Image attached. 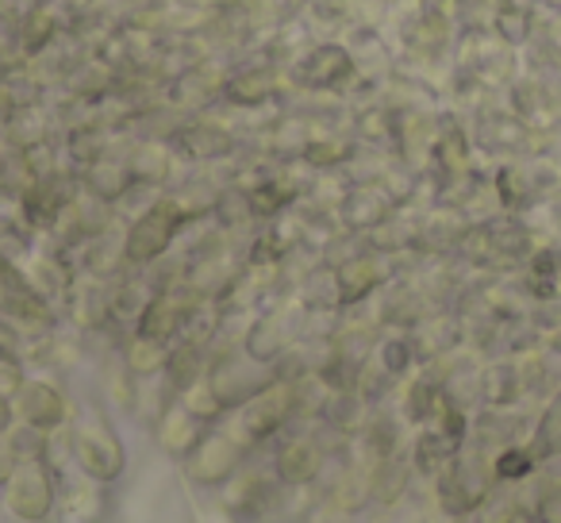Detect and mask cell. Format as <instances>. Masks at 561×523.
I'll use <instances>...</instances> for the list:
<instances>
[{
  "label": "cell",
  "mask_w": 561,
  "mask_h": 523,
  "mask_svg": "<svg viewBox=\"0 0 561 523\" xmlns=\"http://www.w3.org/2000/svg\"><path fill=\"white\" fill-rule=\"evenodd\" d=\"M70 435H73V458H78V466H81V474H85V477L108 485V481H116V477L124 474V462H127L124 458V443H119V435L101 420V416H89V420H81Z\"/></svg>",
  "instance_id": "6da1fadb"
},
{
  "label": "cell",
  "mask_w": 561,
  "mask_h": 523,
  "mask_svg": "<svg viewBox=\"0 0 561 523\" xmlns=\"http://www.w3.org/2000/svg\"><path fill=\"white\" fill-rule=\"evenodd\" d=\"M4 504L16 520L24 523H43L58 504V485L55 474L43 466L39 458H27L16 466V474L4 481Z\"/></svg>",
  "instance_id": "7a4b0ae2"
},
{
  "label": "cell",
  "mask_w": 561,
  "mask_h": 523,
  "mask_svg": "<svg viewBox=\"0 0 561 523\" xmlns=\"http://www.w3.org/2000/svg\"><path fill=\"white\" fill-rule=\"evenodd\" d=\"M181 224H185V212H181L178 201L150 204L147 212H139V219H135L131 231H127L124 254L131 258V262H154V258H162L165 250H170Z\"/></svg>",
  "instance_id": "3957f363"
},
{
  "label": "cell",
  "mask_w": 561,
  "mask_h": 523,
  "mask_svg": "<svg viewBox=\"0 0 561 523\" xmlns=\"http://www.w3.org/2000/svg\"><path fill=\"white\" fill-rule=\"evenodd\" d=\"M242 466V443L231 431L204 435L193 451L185 454V474L193 485H224L239 474Z\"/></svg>",
  "instance_id": "277c9868"
},
{
  "label": "cell",
  "mask_w": 561,
  "mask_h": 523,
  "mask_svg": "<svg viewBox=\"0 0 561 523\" xmlns=\"http://www.w3.org/2000/svg\"><path fill=\"white\" fill-rule=\"evenodd\" d=\"M289 412H293V389L289 385H270L257 397H250L247 405H239L231 435L239 443H262V439H270L280 423L289 420Z\"/></svg>",
  "instance_id": "5b68a950"
},
{
  "label": "cell",
  "mask_w": 561,
  "mask_h": 523,
  "mask_svg": "<svg viewBox=\"0 0 561 523\" xmlns=\"http://www.w3.org/2000/svg\"><path fill=\"white\" fill-rule=\"evenodd\" d=\"M12 412L32 431H58L66 423V397L50 382H24Z\"/></svg>",
  "instance_id": "8992f818"
},
{
  "label": "cell",
  "mask_w": 561,
  "mask_h": 523,
  "mask_svg": "<svg viewBox=\"0 0 561 523\" xmlns=\"http://www.w3.org/2000/svg\"><path fill=\"white\" fill-rule=\"evenodd\" d=\"M300 81L312 89H331L354 73V58L343 47H316L300 58Z\"/></svg>",
  "instance_id": "52a82bcc"
},
{
  "label": "cell",
  "mask_w": 561,
  "mask_h": 523,
  "mask_svg": "<svg viewBox=\"0 0 561 523\" xmlns=\"http://www.w3.org/2000/svg\"><path fill=\"white\" fill-rule=\"evenodd\" d=\"M70 204V185L58 178H39L32 189H24V216L32 224H55Z\"/></svg>",
  "instance_id": "ba28073f"
},
{
  "label": "cell",
  "mask_w": 561,
  "mask_h": 523,
  "mask_svg": "<svg viewBox=\"0 0 561 523\" xmlns=\"http://www.w3.org/2000/svg\"><path fill=\"white\" fill-rule=\"evenodd\" d=\"M204 435H208V431H204V420H196L185 405H173L170 412L162 416V423H158V439H162L165 451L178 454V458L193 451Z\"/></svg>",
  "instance_id": "9c48e42d"
},
{
  "label": "cell",
  "mask_w": 561,
  "mask_h": 523,
  "mask_svg": "<svg viewBox=\"0 0 561 523\" xmlns=\"http://www.w3.org/2000/svg\"><path fill=\"white\" fill-rule=\"evenodd\" d=\"M293 336H297V328H293L289 316H265V320H257V328L247 336V354L257 362H273L285 346L293 343Z\"/></svg>",
  "instance_id": "30bf717a"
},
{
  "label": "cell",
  "mask_w": 561,
  "mask_h": 523,
  "mask_svg": "<svg viewBox=\"0 0 561 523\" xmlns=\"http://www.w3.org/2000/svg\"><path fill=\"white\" fill-rule=\"evenodd\" d=\"M181 323H185V312H181V300H178V297H170V293H162V297L147 300V308L139 312V336H142V339H158V343H165V339L178 336Z\"/></svg>",
  "instance_id": "8fae6325"
},
{
  "label": "cell",
  "mask_w": 561,
  "mask_h": 523,
  "mask_svg": "<svg viewBox=\"0 0 561 523\" xmlns=\"http://www.w3.org/2000/svg\"><path fill=\"white\" fill-rule=\"evenodd\" d=\"M58 504H62V515H70V520H78V523H93L96 515L104 512V492H101V481H93V477L81 474L78 481L66 485L62 497H58Z\"/></svg>",
  "instance_id": "7c38bea8"
},
{
  "label": "cell",
  "mask_w": 561,
  "mask_h": 523,
  "mask_svg": "<svg viewBox=\"0 0 561 523\" xmlns=\"http://www.w3.org/2000/svg\"><path fill=\"white\" fill-rule=\"evenodd\" d=\"M320 466H323V454L316 451L312 443H305V439H297V443H289L277 454V477L285 485L312 481V477L320 474Z\"/></svg>",
  "instance_id": "4fadbf2b"
},
{
  "label": "cell",
  "mask_w": 561,
  "mask_h": 523,
  "mask_svg": "<svg viewBox=\"0 0 561 523\" xmlns=\"http://www.w3.org/2000/svg\"><path fill=\"white\" fill-rule=\"evenodd\" d=\"M335 277H339V300L354 305V300H362L366 293H374V285L381 282V266H377L374 258L358 254V258H351V262H343Z\"/></svg>",
  "instance_id": "5bb4252c"
},
{
  "label": "cell",
  "mask_w": 561,
  "mask_h": 523,
  "mask_svg": "<svg viewBox=\"0 0 561 523\" xmlns=\"http://www.w3.org/2000/svg\"><path fill=\"white\" fill-rule=\"evenodd\" d=\"M178 147L193 158H219L234 147V139H231V132H224V127H216V124H188L185 132L178 135Z\"/></svg>",
  "instance_id": "9a60e30c"
},
{
  "label": "cell",
  "mask_w": 561,
  "mask_h": 523,
  "mask_svg": "<svg viewBox=\"0 0 561 523\" xmlns=\"http://www.w3.org/2000/svg\"><path fill=\"white\" fill-rule=\"evenodd\" d=\"M385 216H389V196H381L374 185L354 189L343 201V219L351 227H374V224H381Z\"/></svg>",
  "instance_id": "2e32d148"
},
{
  "label": "cell",
  "mask_w": 561,
  "mask_h": 523,
  "mask_svg": "<svg viewBox=\"0 0 561 523\" xmlns=\"http://www.w3.org/2000/svg\"><path fill=\"white\" fill-rule=\"evenodd\" d=\"M273 86H277V70L273 66H257V70H242L239 78L227 81V96L234 104H262L273 96Z\"/></svg>",
  "instance_id": "e0dca14e"
},
{
  "label": "cell",
  "mask_w": 561,
  "mask_h": 523,
  "mask_svg": "<svg viewBox=\"0 0 561 523\" xmlns=\"http://www.w3.org/2000/svg\"><path fill=\"white\" fill-rule=\"evenodd\" d=\"M55 35H58V20L50 16L47 9H35V12H27L24 27H20V47H24L27 55H39Z\"/></svg>",
  "instance_id": "ac0fdd59"
},
{
  "label": "cell",
  "mask_w": 561,
  "mask_h": 523,
  "mask_svg": "<svg viewBox=\"0 0 561 523\" xmlns=\"http://www.w3.org/2000/svg\"><path fill=\"white\" fill-rule=\"evenodd\" d=\"M165 362H170V351H165V343H158V339L139 336L127 346V366H131L135 374H158Z\"/></svg>",
  "instance_id": "d6986e66"
},
{
  "label": "cell",
  "mask_w": 561,
  "mask_h": 523,
  "mask_svg": "<svg viewBox=\"0 0 561 523\" xmlns=\"http://www.w3.org/2000/svg\"><path fill=\"white\" fill-rule=\"evenodd\" d=\"M530 27H535V16H530L527 4H512V0H507L504 9H500L496 32L504 35L507 43H523L530 35Z\"/></svg>",
  "instance_id": "ffe728a7"
},
{
  "label": "cell",
  "mask_w": 561,
  "mask_h": 523,
  "mask_svg": "<svg viewBox=\"0 0 561 523\" xmlns=\"http://www.w3.org/2000/svg\"><path fill=\"white\" fill-rule=\"evenodd\" d=\"M127 178H131V166H119V162H93V170H89V185L96 189L101 196H119L127 185Z\"/></svg>",
  "instance_id": "44dd1931"
},
{
  "label": "cell",
  "mask_w": 561,
  "mask_h": 523,
  "mask_svg": "<svg viewBox=\"0 0 561 523\" xmlns=\"http://www.w3.org/2000/svg\"><path fill=\"white\" fill-rule=\"evenodd\" d=\"M170 173V158L162 155V147H139L131 162L135 181H162Z\"/></svg>",
  "instance_id": "7402d4cb"
},
{
  "label": "cell",
  "mask_w": 561,
  "mask_h": 523,
  "mask_svg": "<svg viewBox=\"0 0 561 523\" xmlns=\"http://www.w3.org/2000/svg\"><path fill=\"white\" fill-rule=\"evenodd\" d=\"M351 155V150L343 147V143H308L305 147V158L316 166H331V162H343V158Z\"/></svg>",
  "instance_id": "603a6c76"
},
{
  "label": "cell",
  "mask_w": 561,
  "mask_h": 523,
  "mask_svg": "<svg viewBox=\"0 0 561 523\" xmlns=\"http://www.w3.org/2000/svg\"><path fill=\"white\" fill-rule=\"evenodd\" d=\"M408 359H412V346H408V339H389V343L381 346V362L389 374H400V369L408 366Z\"/></svg>",
  "instance_id": "cb8c5ba5"
},
{
  "label": "cell",
  "mask_w": 561,
  "mask_h": 523,
  "mask_svg": "<svg viewBox=\"0 0 561 523\" xmlns=\"http://www.w3.org/2000/svg\"><path fill=\"white\" fill-rule=\"evenodd\" d=\"M308 523H354V515H351V508H346V504L328 500V504H316L312 512H308Z\"/></svg>",
  "instance_id": "d4e9b609"
},
{
  "label": "cell",
  "mask_w": 561,
  "mask_h": 523,
  "mask_svg": "<svg viewBox=\"0 0 561 523\" xmlns=\"http://www.w3.org/2000/svg\"><path fill=\"white\" fill-rule=\"evenodd\" d=\"M9 420H12V405H9V397H0V431L9 428Z\"/></svg>",
  "instance_id": "484cf974"
}]
</instances>
